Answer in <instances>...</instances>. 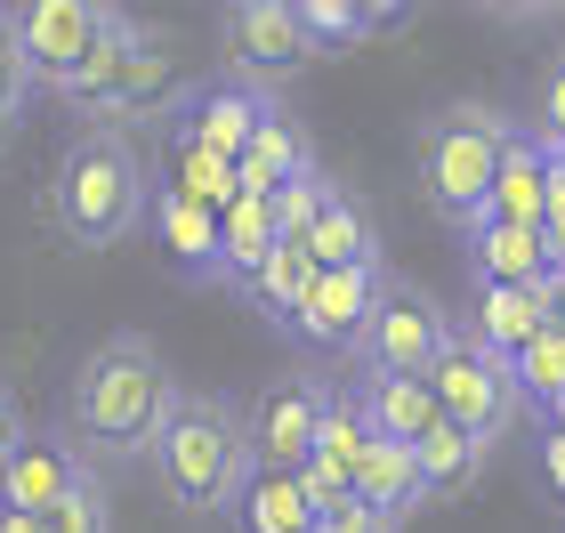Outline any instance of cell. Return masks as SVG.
<instances>
[{"instance_id": "6da1fadb", "label": "cell", "mask_w": 565, "mask_h": 533, "mask_svg": "<svg viewBox=\"0 0 565 533\" xmlns=\"http://www.w3.org/2000/svg\"><path fill=\"white\" fill-rule=\"evenodd\" d=\"M170 404H178V380L162 364V348L146 332H114V340H97L82 364H73L57 437L82 452L89 469H121V461H146L153 452Z\"/></svg>"}, {"instance_id": "7a4b0ae2", "label": "cell", "mask_w": 565, "mask_h": 533, "mask_svg": "<svg viewBox=\"0 0 565 533\" xmlns=\"http://www.w3.org/2000/svg\"><path fill=\"white\" fill-rule=\"evenodd\" d=\"M49 211H57L65 243H82V250H114L138 235V218L153 211V170H146V146L130 138V121H89L65 146Z\"/></svg>"}, {"instance_id": "3957f363", "label": "cell", "mask_w": 565, "mask_h": 533, "mask_svg": "<svg viewBox=\"0 0 565 533\" xmlns=\"http://www.w3.org/2000/svg\"><path fill=\"white\" fill-rule=\"evenodd\" d=\"M146 469H153V486H162V501H170V510H186V518L235 510V493L250 477L243 413L226 396H211V388H178L162 437H153V452H146Z\"/></svg>"}, {"instance_id": "277c9868", "label": "cell", "mask_w": 565, "mask_h": 533, "mask_svg": "<svg viewBox=\"0 0 565 533\" xmlns=\"http://www.w3.org/2000/svg\"><path fill=\"white\" fill-rule=\"evenodd\" d=\"M509 138H518V121H509L501 106H477V97H460V106H436L420 121V186L436 202V218L452 226H477L484 218V194H493V170L509 154Z\"/></svg>"}, {"instance_id": "5b68a950", "label": "cell", "mask_w": 565, "mask_h": 533, "mask_svg": "<svg viewBox=\"0 0 565 533\" xmlns=\"http://www.w3.org/2000/svg\"><path fill=\"white\" fill-rule=\"evenodd\" d=\"M428 396H436V413H445L452 428H469L477 445H501L509 428L525 420V404H518V380H509L501 355H484L477 340H445V355L428 364Z\"/></svg>"}, {"instance_id": "8992f818", "label": "cell", "mask_w": 565, "mask_h": 533, "mask_svg": "<svg viewBox=\"0 0 565 533\" xmlns=\"http://www.w3.org/2000/svg\"><path fill=\"white\" fill-rule=\"evenodd\" d=\"M452 332H460V323L436 308L420 284L388 275V291H380V308H372V323H364V340H355V364H364V372L428 380V364L445 355V340H452Z\"/></svg>"}, {"instance_id": "52a82bcc", "label": "cell", "mask_w": 565, "mask_h": 533, "mask_svg": "<svg viewBox=\"0 0 565 533\" xmlns=\"http://www.w3.org/2000/svg\"><path fill=\"white\" fill-rule=\"evenodd\" d=\"M218 33H226V73L250 82V89H275V82H291V73H307L323 57V49L307 41L291 0H243V9L218 17Z\"/></svg>"}, {"instance_id": "ba28073f", "label": "cell", "mask_w": 565, "mask_h": 533, "mask_svg": "<svg viewBox=\"0 0 565 533\" xmlns=\"http://www.w3.org/2000/svg\"><path fill=\"white\" fill-rule=\"evenodd\" d=\"M323 380H307V372H282L267 380L259 396H250V413H243V437H250V469H307V452H316V428H323Z\"/></svg>"}, {"instance_id": "9c48e42d", "label": "cell", "mask_w": 565, "mask_h": 533, "mask_svg": "<svg viewBox=\"0 0 565 533\" xmlns=\"http://www.w3.org/2000/svg\"><path fill=\"white\" fill-rule=\"evenodd\" d=\"M380 291H388V259H380V267H323L291 332L316 340V348H348L355 355V340H364V323L380 308Z\"/></svg>"}, {"instance_id": "30bf717a", "label": "cell", "mask_w": 565, "mask_h": 533, "mask_svg": "<svg viewBox=\"0 0 565 533\" xmlns=\"http://www.w3.org/2000/svg\"><path fill=\"white\" fill-rule=\"evenodd\" d=\"M82 477H97V469L57 437V428H33V437L17 445V461L0 469V510H9V518H49Z\"/></svg>"}, {"instance_id": "8fae6325", "label": "cell", "mask_w": 565, "mask_h": 533, "mask_svg": "<svg viewBox=\"0 0 565 533\" xmlns=\"http://www.w3.org/2000/svg\"><path fill=\"white\" fill-rule=\"evenodd\" d=\"M97 24H106V9H89V0H41V9H9V33H17V49H24V65H33V82H65V73L89 57Z\"/></svg>"}, {"instance_id": "7c38bea8", "label": "cell", "mask_w": 565, "mask_h": 533, "mask_svg": "<svg viewBox=\"0 0 565 533\" xmlns=\"http://www.w3.org/2000/svg\"><path fill=\"white\" fill-rule=\"evenodd\" d=\"M267 114H275V89H250L235 73H218V82H202L186 106H178V130L194 146H211V154H226V162H243V146L259 138Z\"/></svg>"}, {"instance_id": "4fadbf2b", "label": "cell", "mask_w": 565, "mask_h": 533, "mask_svg": "<svg viewBox=\"0 0 565 533\" xmlns=\"http://www.w3.org/2000/svg\"><path fill=\"white\" fill-rule=\"evenodd\" d=\"M469 235V267H477V284H509V291H533L550 275V243H542V226H509V218H477V226H460Z\"/></svg>"}, {"instance_id": "5bb4252c", "label": "cell", "mask_w": 565, "mask_h": 533, "mask_svg": "<svg viewBox=\"0 0 565 533\" xmlns=\"http://www.w3.org/2000/svg\"><path fill=\"white\" fill-rule=\"evenodd\" d=\"M355 404H364L372 437L380 445H404V452L445 420V413H436V396H428V380H404V372H364V380H355Z\"/></svg>"}, {"instance_id": "9a60e30c", "label": "cell", "mask_w": 565, "mask_h": 533, "mask_svg": "<svg viewBox=\"0 0 565 533\" xmlns=\"http://www.w3.org/2000/svg\"><path fill=\"white\" fill-rule=\"evenodd\" d=\"M533 332H550L542 323V291H509V284H477L469 291V323H460V340H477L484 355H518Z\"/></svg>"}, {"instance_id": "2e32d148", "label": "cell", "mask_w": 565, "mask_h": 533, "mask_svg": "<svg viewBox=\"0 0 565 533\" xmlns=\"http://www.w3.org/2000/svg\"><path fill=\"white\" fill-rule=\"evenodd\" d=\"M153 226H162V250L178 259L186 284H218V211H202V202L153 186Z\"/></svg>"}, {"instance_id": "e0dca14e", "label": "cell", "mask_w": 565, "mask_h": 533, "mask_svg": "<svg viewBox=\"0 0 565 533\" xmlns=\"http://www.w3.org/2000/svg\"><path fill=\"white\" fill-rule=\"evenodd\" d=\"M275 211H267V194H235L218 211V284H235L250 291V275L267 267V250H275Z\"/></svg>"}, {"instance_id": "ac0fdd59", "label": "cell", "mask_w": 565, "mask_h": 533, "mask_svg": "<svg viewBox=\"0 0 565 533\" xmlns=\"http://www.w3.org/2000/svg\"><path fill=\"white\" fill-rule=\"evenodd\" d=\"M235 170H243V194H282L291 178L316 170V146H307V138H299V121L275 106V114L259 121V138L243 146V162H235Z\"/></svg>"}, {"instance_id": "d6986e66", "label": "cell", "mask_w": 565, "mask_h": 533, "mask_svg": "<svg viewBox=\"0 0 565 533\" xmlns=\"http://www.w3.org/2000/svg\"><path fill=\"white\" fill-rule=\"evenodd\" d=\"M550 162L557 154H542L525 130L509 138V154H501V170H493V194H484V218H509V226H542V194H550Z\"/></svg>"}, {"instance_id": "ffe728a7", "label": "cell", "mask_w": 565, "mask_h": 533, "mask_svg": "<svg viewBox=\"0 0 565 533\" xmlns=\"http://www.w3.org/2000/svg\"><path fill=\"white\" fill-rule=\"evenodd\" d=\"M484 452H493V445H477L469 428L436 420L428 437L413 445V477H420V501H452V493H469V486H477V469H484Z\"/></svg>"}, {"instance_id": "44dd1931", "label": "cell", "mask_w": 565, "mask_h": 533, "mask_svg": "<svg viewBox=\"0 0 565 533\" xmlns=\"http://www.w3.org/2000/svg\"><path fill=\"white\" fill-rule=\"evenodd\" d=\"M307 250H316V267H380V226L348 186H331L323 218L307 226Z\"/></svg>"}, {"instance_id": "7402d4cb", "label": "cell", "mask_w": 565, "mask_h": 533, "mask_svg": "<svg viewBox=\"0 0 565 533\" xmlns=\"http://www.w3.org/2000/svg\"><path fill=\"white\" fill-rule=\"evenodd\" d=\"M235 518H243V533H307L316 501H307V486L291 469H250L243 493H235Z\"/></svg>"}, {"instance_id": "603a6c76", "label": "cell", "mask_w": 565, "mask_h": 533, "mask_svg": "<svg viewBox=\"0 0 565 533\" xmlns=\"http://www.w3.org/2000/svg\"><path fill=\"white\" fill-rule=\"evenodd\" d=\"M316 250H307V243H275L267 250V267L259 275H250V308H259V316H275L282 323V332H291V323H299V308H307V291H316Z\"/></svg>"}, {"instance_id": "cb8c5ba5", "label": "cell", "mask_w": 565, "mask_h": 533, "mask_svg": "<svg viewBox=\"0 0 565 533\" xmlns=\"http://www.w3.org/2000/svg\"><path fill=\"white\" fill-rule=\"evenodd\" d=\"M355 501H364L372 518H388V525H404L420 510V477H413V452L404 445H372L364 452V469H355V486H348Z\"/></svg>"}, {"instance_id": "d4e9b609", "label": "cell", "mask_w": 565, "mask_h": 533, "mask_svg": "<svg viewBox=\"0 0 565 533\" xmlns=\"http://www.w3.org/2000/svg\"><path fill=\"white\" fill-rule=\"evenodd\" d=\"M170 194L202 202V211H226V202L243 194V170L226 162V154H211V146H194V138L170 121Z\"/></svg>"}, {"instance_id": "484cf974", "label": "cell", "mask_w": 565, "mask_h": 533, "mask_svg": "<svg viewBox=\"0 0 565 533\" xmlns=\"http://www.w3.org/2000/svg\"><path fill=\"white\" fill-rule=\"evenodd\" d=\"M413 9H355V0H299V24L316 49H348V41H372V33H396Z\"/></svg>"}, {"instance_id": "4316f807", "label": "cell", "mask_w": 565, "mask_h": 533, "mask_svg": "<svg viewBox=\"0 0 565 533\" xmlns=\"http://www.w3.org/2000/svg\"><path fill=\"white\" fill-rule=\"evenodd\" d=\"M509 380H518V404L533 420L565 396V332H533L518 355H509Z\"/></svg>"}, {"instance_id": "83f0119b", "label": "cell", "mask_w": 565, "mask_h": 533, "mask_svg": "<svg viewBox=\"0 0 565 533\" xmlns=\"http://www.w3.org/2000/svg\"><path fill=\"white\" fill-rule=\"evenodd\" d=\"M323 202H331V178H323V170L291 178L282 194H267V211H275V235H282V243H307V226L323 218Z\"/></svg>"}, {"instance_id": "f1b7e54d", "label": "cell", "mask_w": 565, "mask_h": 533, "mask_svg": "<svg viewBox=\"0 0 565 533\" xmlns=\"http://www.w3.org/2000/svg\"><path fill=\"white\" fill-rule=\"evenodd\" d=\"M518 130L542 146V154H557V162H565V57H550L542 89H533V121H518Z\"/></svg>"}, {"instance_id": "f546056e", "label": "cell", "mask_w": 565, "mask_h": 533, "mask_svg": "<svg viewBox=\"0 0 565 533\" xmlns=\"http://www.w3.org/2000/svg\"><path fill=\"white\" fill-rule=\"evenodd\" d=\"M41 533H114V510H106V477H82L57 510L41 518Z\"/></svg>"}, {"instance_id": "4dcf8cb0", "label": "cell", "mask_w": 565, "mask_h": 533, "mask_svg": "<svg viewBox=\"0 0 565 533\" xmlns=\"http://www.w3.org/2000/svg\"><path fill=\"white\" fill-rule=\"evenodd\" d=\"M24 97H33V65H24V49L9 33V9H0V121H17Z\"/></svg>"}, {"instance_id": "1f68e13d", "label": "cell", "mask_w": 565, "mask_h": 533, "mask_svg": "<svg viewBox=\"0 0 565 533\" xmlns=\"http://www.w3.org/2000/svg\"><path fill=\"white\" fill-rule=\"evenodd\" d=\"M316 533H396V525H388V518H372L355 493H340V501H331V510L316 518Z\"/></svg>"}, {"instance_id": "d6a6232c", "label": "cell", "mask_w": 565, "mask_h": 533, "mask_svg": "<svg viewBox=\"0 0 565 533\" xmlns=\"http://www.w3.org/2000/svg\"><path fill=\"white\" fill-rule=\"evenodd\" d=\"M24 437H33V420H24V404H17V388H9V380H0V469L17 461V445H24Z\"/></svg>"}, {"instance_id": "836d02e7", "label": "cell", "mask_w": 565, "mask_h": 533, "mask_svg": "<svg viewBox=\"0 0 565 533\" xmlns=\"http://www.w3.org/2000/svg\"><path fill=\"white\" fill-rule=\"evenodd\" d=\"M542 243H550V259L565 250V162H550V194H542Z\"/></svg>"}, {"instance_id": "e575fe53", "label": "cell", "mask_w": 565, "mask_h": 533, "mask_svg": "<svg viewBox=\"0 0 565 533\" xmlns=\"http://www.w3.org/2000/svg\"><path fill=\"white\" fill-rule=\"evenodd\" d=\"M533 461H542V486H550V501L565 510V437H550V428H542V445H533Z\"/></svg>"}, {"instance_id": "d590c367", "label": "cell", "mask_w": 565, "mask_h": 533, "mask_svg": "<svg viewBox=\"0 0 565 533\" xmlns=\"http://www.w3.org/2000/svg\"><path fill=\"white\" fill-rule=\"evenodd\" d=\"M0 533H41V518H9L0 510Z\"/></svg>"}, {"instance_id": "8d00e7d4", "label": "cell", "mask_w": 565, "mask_h": 533, "mask_svg": "<svg viewBox=\"0 0 565 533\" xmlns=\"http://www.w3.org/2000/svg\"><path fill=\"white\" fill-rule=\"evenodd\" d=\"M542 428H550V437H565V396H557L550 413H542Z\"/></svg>"}, {"instance_id": "74e56055", "label": "cell", "mask_w": 565, "mask_h": 533, "mask_svg": "<svg viewBox=\"0 0 565 533\" xmlns=\"http://www.w3.org/2000/svg\"><path fill=\"white\" fill-rule=\"evenodd\" d=\"M550 267H557V275H565V250H557V259H550Z\"/></svg>"}, {"instance_id": "f35d334b", "label": "cell", "mask_w": 565, "mask_h": 533, "mask_svg": "<svg viewBox=\"0 0 565 533\" xmlns=\"http://www.w3.org/2000/svg\"><path fill=\"white\" fill-rule=\"evenodd\" d=\"M0 138H9V121H0Z\"/></svg>"}, {"instance_id": "ab89813d", "label": "cell", "mask_w": 565, "mask_h": 533, "mask_svg": "<svg viewBox=\"0 0 565 533\" xmlns=\"http://www.w3.org/2000/svg\"><path fill=\"white\" fill-rule=\"evenodd\" d=\"M307 533H316V525H307Z\"/></svg>"}]
</instances>
